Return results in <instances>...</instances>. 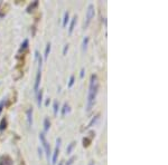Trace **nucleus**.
<instances>
[{
	"mask_svg": "<svg viewBox=\"0 0 168 165\" xmlns=\"http://www.w3.org/2000/svg\"><path fill=\"white\" fill-rule=\"evenodd\" d=\"M97 89H99V82H97L96 75H92L90 79V86H88V95H87V103H86V112L90 113L92 107L94 106L96 98Z\"/></svg>",
	"mask_w": 168,
	"mask_h": 165,
	"instance_id": "f257e3e1",
	"label": "nucleus"
},
{
	"mask_svg": "<svg viewBox=\"0 0 168 165\" xmlns=\"http://www.w3.org/2000/svg\"><path fill=\"white\" fill-rule=\"evenodd\" d=\"M39 139H41L42 144H43V146H44V148H45V154H46L47 161L50 162V157H51V146H50V144H48V142H47V139H46V136H45L44 133L39 134Z\"/></svg>",
	"mask_w": 168,
	"mask_h": 165,
	"instance_id": "f03ea898",
	"label": "nucleus"
},
{
	"mask_svg": "<svg viewBox=\"0 0 168 165\" xmlns=\"http://www.w3.org/2000/svg\"><path fill=\"white\" fill-rule=\"evenodd\" d=\"M94 15H95L94 6L93 5H88L87 10H86V22H85V27H87L88 25H90V22H91V20H92V18L94 17Z\"/></svg>",
	"mask_w": 168,
	"mask_h": 165,
	"instance_id": "7ed1b4c3",
	"label": "nucleus"
},
{
	"mask_svg": "<svg viewBox=\"0 0 168 165\" xmlns=\"http://www.w3.org/2000/svg\"><path fill=\"white\" fill-rule=\"evenodd\" d=\"M61 142H62V139H61V138L56 139V147H55V149H54L53 157H52V164H53V165H55V164H56V162H57V156H58V154H60Z\"/></svg>",
	"mask_w": 168,
	"mask_h": 165,
	"instance_id": "20e7f679",
	"label": "nucleus"
},
{
	"mask_svg": "<svg viewBox=\"0 0 168 165\" xmlns=\"http://www.w3.org/2000/svg\"><path fill=\"white\" fill-rule=\"evenodd\" d=\"M0 165H13L10 157H8V156H1V157H0Z\"/></svg>",
	"mask_w": 168,
	"mask_h": 165,
	"instance_id": "39448f33",
	"label": "nucleus"
},
{
	"mask_svg": "<svg viewBox=\"0 0 168 165\" xmlns=\"http://www.w3.org/2000/svg\"><path fill=\"white\" fill-rule=\"evenodd\" d=\"M27 120H28V126L33 125V108H29L27 111Z\"/></svg>",
	"mask_w": 168,
	"mask_h": 165,
	"instance_id": "423d86ee",
	"label": "nucleus"
},
{
	"mask_svg": "<svg viewBox=\"0 0 168 165\" xmlns=\"http://www.w3.org/2000/svg\"><path fill=\"white\" fill-rule=\"evenodd\" d=\"M75 22H76V16H74L72 18L71 20V23H70V28H68V33L71 35L73 32V30H74V27H75Z\"/></svg>",
	"mask_w": 168,
	"mask_h": 165,
	"instance_id": "0eeeda50",
	"label": "nucleus"
},
{
	"mask_svg": "<svg viewBox=\"0 0 168 165\" xmlns=\"http://www.w3.org/2000/svg\"><path fill=\"white\" fill-rule=\"evenodd\" d=\"M50 127H51V122H50V120L46 117L44 120V131L45 132H47L48 129H50Z\"/></svg>",
	"mask_w": 168,
	"mask_h": 165,
	"instance_id": "6e6552de",
	"label": "nucleus"
},
{
	"mask_svg": "<svg viewBox=\"0 0 168 165\" xmlns=\"http://www.w3.org/2000/svg\"><path fill=\"white\" fill-rule=\"evenodd\" d=\"M41 91H38L37 93V104H38V106L41 107V105H42V100H43V90L42 89H39Z\"/></svg>",
	"mask_w": 168,
	"mask_h": 165,
	"instance_id": "1a4fd4ad",
	"label": "nucleus"
},
{
	"mask_svg": "<svg viewBox=\"0 0 168 165\" xmlns=\"http://www.w3.org/2000/svg\"><path fill=\"white\" fill-rule=\"evenodd\" d=\"M68 18H70V14L68 11H66L64 14V19H63V27H66L67 26V22H68Z\"/></svg>",
	"mask_w": 168,
	"mask_h": 165,
	"instance_id": "9d476101",
	"label": "nucleus"
},
{
	"mask_svg": "<svg viewBox=\"0 0 168 165\" xmlns=\"http://www.w3.org/2000/svg\"><path fill=\"white\" fill-rule=\"evenodd\" d=\"M51 44L48 42V44L46 45V48H45V54H44V58L45 59H47V57H48V55H50V53H51Z\"/></svg>",
	"mask_w": 168,
	"mask_h": 165,
	"instance_id": "9b49d317",
	"label": "nucleus"
},
{
	"mask_svg": "<svg viewBox=\"0 0 168 165\" xmlns=\"http://www.w3.org/2000/svg\"><path fill=\"white\" fill-rule=\"evenodd\" d=\"M87 44H88V37H85V38L83 39V42H82V49H83V50H86Z\"/></svg>",
	"mask_w": 168,
	"mask_h": 165,
	"instance_id": "f8f14e48",
	"label": "nucleus"
},
{
	"mask_svg": "<svg viewBox=\"0 0 168 165\" xmlns=\"http://www.w3.org/2000/svg\"><path fill=\"white\" fill-rule=\"evenodd\" d=\"M67 109H68V104L65 103L63 105V107H62V112H61V114H62V116H65L66 114V112H67Z\"/></svg>",
	"mask_w": 168,
	"mask_h": 165,
	"instance_id": "ddd939ff",
	"label": "nucleus"
},
{
	"mask_svg": "<svg viewBox=\"0 0 168 165\" xmlns=\"http://www.w3.org/2000/svg\"><path fill=\"white\" fill-rule=\"evenodd\" d=\"M53 108H54V115L56 116L57 115V113H58V109H60V106H58V103L55 100L54 102V106H53Z\"/></svg>",
	"mask_w": 168,
	"mask_h": 165,
	"instance_id": "4468645a",
	"label": "nucleus"
},
{
	"mask_svg": "<svg viewBox=\"0 0 168 165\" xmlns=\"http://www.w3.org/2000/svg\"><path fill=\"white\" fill-rule=\"evenodd\" d=\"M74 146H75V142H72L71 144L68 145V147L66 148V153H67V154H71V152H72V149H73Z\"/></svg>",
	"mask_w": 168,
	"mask_h": 165,
	"instance_id": "2eb2a0df",
	"label": "nucleus"
},
{
	"mask_svg": "<svg viewBox=\"0 0 168 165\" xmlns=\"http://www.w3.org/2000/svg\"><path fill=\"white\" fill-rule=\"evenodd\" d=\"M6 125H7V122H6V118H2L1 123H0V132L5 129V128H6Z\"/></svg>",
	"mask_w": 168,
	"mask_h": 165,
	"instance_id": "dca6fc26",
	"label": "nucleus"
},
{
	"mask_svg": "<svg viewBox=\"0 0 168 165\" xmlns=\"http://www.w3.org/2000/svg\"><path fill=\"white\" fill-rule=\"evenodd\" d=\"M74 82H75V77H74V75H72L68 80V88H71L73 85H74Z\"/></svg>",
	"mask_w": 168,
	"mask_h": 165,
	"instance_id": "f3484780",
	"label": "nucleus"
},
{
	"mask_svg": "<svg viewBox=\"0 0 168 165\" xmlns=\"http://www.w3.org/2000/svg\"><path fill=\"white\" fill-rule=\"evenodd\" d=\"M27 47H28V40H27V39H25V40H24V42H23V44H21L20 51H21V50H25Z\"/></svg>",
	"mask_w": 168,
	"mask_h": 165,
	"instance_id": "a211bd4d",
	"label": "nucleus"
},
{
	"mask_svg": "<svg viewBox=\"0 0 168 165\" xmlns=\"http://www.w3.org/2000/svg\"><path fill=\"white\" fill-rule=\"evenodd\" d=\"M37 5H38V1H35V2H34V4H33V5H30L29 7L27 8V13H30V11H32V9H34V8H35V7H36V6H37Z\"/></svg>",
	"mask_w": 168,
	"mask_h": 165,
	"instance_id": "6ab92c4d",
	"label": "nucleus"
},
{
	"mask_svg": "<svg viewBox=\"0 0 168 165\" xmlns=\"http://www.w3.org/2000/svg\"><path fill=\"white\" fill-rule=\"evenodd\" d=\"M97 117H99V116H95V117H94V118H92V121H91L90 122V123H88V125H87V128H90V127H92V125L93 124H95V122L97 121Z\"/></svg>",
	"mask_w": 168,
	"mask_h": 165,
	"instance_id": "aec40b11",
	"label": "nucleus"
},
{
	"mask_svg": "<svg viewBox=\"0 0 168 165\" xmlns=\"http://www.w3.org/2000/svg\"><path fill=\"white\" fill-rule=\"evenodd\" d=\"M6 99H7V98H2V100H1V102H0V114H1L2 109H4V107H5V104H6Z\"/></svg>",
	"mask_w": 168,
	"mask_h": 165,
	"instance_id": "412c9836",
	"label": "nucleus"
},
{
	"mask_svg": "<svg viewBox=\"0 0 168 165\" xmlns=\"http://www.w3.org/2000/svg\"><path fill=\"white\" fill-rule=\"evenodd\" d=\"M67 50H68V45H65L64 46V49H63V55H66Z\"/></svg>",
	"mask_w": 168,
	"mask_h": 165,
	"instance_id": "4be33fe9",
	"label": "nucleus"
},
{
	"mask_svg": "<svg viewBox=\"0 0 168 165\" xmlns=\"http://www.w3.org/2000/svg\"><path fill=\"white\" fill-rule=\"evenodd\" d=\"M80 77H81V78H83V77H84V68H82V69H81V74H80Z\"/></svg>",
	"mask_w": 168,
	"mask_h": 165,
	"instance_id": "5701e85b",
	"label": "nucleus"
},
{
	"mask_svg": "<svg viewBox=\"0 0 168 165\" xmlns=\"http://www.w3.org/2000/svg\"><path fill=\"white\" fill-rule=\"evenodd\" d=\"M73 161H74V157H71V158H70V161H68V163H67V165L73 164Z\"/></svg>",
	"mask_w": 168,
	"mask_h": 165,
	"instance_id": "b1692460",
	"label": "nucleus"
},
{
	"mask_svg": "<svg viewBox=\"0 0 168 165\" xmlns=\"http://www.w3.org/2000/svg\"><path fill=\"white\" fill-rule=\"evenodd\" d=\"M88 165H94V162H90V164Z\"/></svg>",
	"mask_w": 168,
	"mask_h": 165,
	"instance_id": "393cba45",
	"label": "nucleus"
},
{
	"mask_svg": "<svg viewBox=\"0 0 168 165\" xmlns=\"http://www.w3.org/2000/svg\"><path fill=\"white\" fill-rule=\"evenodd\" d=\"M58 165H63V162H60V163H58Z\"/></svg>",
	"mask_w": 168,
	"mask_h": 165,
	"instance_id": "a878e982",
	"label": "nucleus"
}]
</instances>
